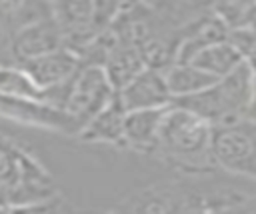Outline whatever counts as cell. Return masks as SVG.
Here are the masks:
<instances>
[{
    "mask_svg": "<svg viewBox=\"0 0 256 214\" xmlns=\"http://www.w3.org/2000/svg\"><path fill=\"white\" fill-rule=\"evenodd\" d=\"M0 94L2 96H12V98L46 100L44 90L16 62H0Z\"/></svg>",
    "mask_w": 256,
    "mask_h": 214,
    "instance_id": "cell-17",
    "label": "cell"
},
{
    "mask_svg": "<svg viewBox=\"0 0 256 214\" xmlns=\"http://www.w3.org/2000/svg\"><path fill=\"white\" fill-rule=\"evenodd\" d=\"M252 92V66L250 60L244 58L232 72L216 78V82H212L208 88L184 98H176L172 102L196 112L212 126H224L250 118Z\"/></svg>",
    "mask_w": 256,
    "mask_h": 214,
    "instance_id": "cell-3",
    "label": "cell"
},
{
    "mask_svg": "<svg viewBox=\"0 0 256 214\" xmlns=\"http://www.w3.org/2000/svg\"><path fill=\"white\" fill-rule=\"evenodd\" d=\"M114 94L116 90L110 84L104 68L100 64L82 62L80 68L72 74V78L66 82L62 110L72 116L82 128V124L90 116H94L102 106H106L114 98Z\"/></svg>",
    "mask_w": 256,
    "mask_h": 214,
    "instance_id": "cell-6",
    "label": "cell"
},
{
    "mask_svg": "<svg viewBox=\"0 0 256 214\" xmlns=\"http://www.w3.org/2000/svg\"><path fill=\"white\" fill-rule=\"evenodd\" d=\"M102 68L110 80V84L114 86V90H120L124 84H128L142 68H146L144 58L140 54V50L132 44L120 42L102 62Z\"/></svg>",
    "mask_w": 256,
    "mask_h": 214,
    "instance_id": "cell-15",
    "label": "cell"
},
{
    "mask_svg": "<svg viewBox=\"0 0 256 214\" xmlns=\"http://www.w3.org/2000/svg\"><path fill=\"white\" fill-rule=\"evenodd\" d=\"M164 74H166V84L172 94V100L196 94L208 88L212 82H216L212 74L204 72L192 62H174L164 70Z\"/></svg>",
    "mask_w": 256,
    "mask_h": 214,
    "instance_id": "cell-16",
    "label": "cell"
},
{
    "mask_svg": "<svg viewBox=\"0 0 256 214\" xmlns=\"http://www.w3.org/2000/svg\"><path fill=\"white\" fill-rule=\"evenodd\" d=\"M46 16H50V0H0V46L2 50L6 52V44L14 32Z\"/></svg>",
    "mask_w": 256,
    "mask_h": 214,
    "instance_id": "cell-13",
    "label": "cell"
},
{
    "mask_svg": "<svg viewBox=\"0 0 256 214\" xmlns=\"http://www.w3.org/2000/svg\"><path fill=\"white\" fill-rule=\"evenodd\" d=\"M0 54H2V56H4V58H6V60H8V62H10V58H8V54H6V52H4V50H2V46H0Z\"/></svg>",
    "mask_w": 256,
    "mask_h": 214,
    "instance_id": "cell-18",
    "label": "cell"
},
{
    "mask_svg": "<svg viewBox=\"0 0 256 214\" xmlns=\"http://www.w3.org/2000/svg\"><path fill=\"white\" fill-rule=\"evenodd\" d=\"M122 0H50V14L56 20L64 46L80 52L116 18Z\"/></svg>",
    "mask_w": 256,
    "mask_h": 214,
    "instance_id": "cell-4",
    "label": "cell"
},
{
    "mask_svg": "<svg viewBox=\"0 0 256 214\" xmlns=\"http://www.w3.org/2000/svg\"><path fill=\"white\" fill-rule=\"evenodd\" d=\"M244 58L246 56L238 50V46L230 38H226V40H218L214 44L204 46L188 62H192L194 66L212 74L214 78H220V76L232 72Z\"/></svg>",
    "mask_w": 256,
    "mask_h": 214,
    "instance_id": "cell-14",
    "label": "cell"
},
{
    "mask_svg": "<svg viewBox=\"0 0 256 214\" xmlns=\"http://www.w3.org/2000/svg\"><path fill=\"white\" fill-rule=\"evenodd\" d=\"M80 64H82V58L66 46L46 52L42 56L30 58L26 62H20V66L42 90L68 82L72 74L80 68Z\"/></svg>",
    "mask_w": 256,
    "mask_h": 214,
    "instance_id": "cell-11",
    "label": "cell"
},
{
    "mask_svg": "<svg viewBox=\"0 0 256 214\" xmlns=\"http://www.w3.org/2000/svg\"><path fill=\"white\" fill-rule=\"evenodd\" d=\"M164 108L128 110L124 116V140L122 150L138 156H154L158 142V128L164 116Z\"/></svg>",
    "mask_w": 256,
    "mask_h": 214,
    "instance_id": "cell-12",
    "label": "cell"
},
{
    "mask_svg": "<svg viewBox=\"0 0 256 214\" xmlns=\"http://www.w3.org/2000/svg\"><path fill=\"white\" fill-rule=\"evenodd\" d=\"M60 188L40 158L0 132V210L56 208Z\"/></svg>",
    "mask_w": 256,
    "mask_h": 214,
    "instance_id": "cell-1",
    "label": "cell"
},
{
    "mask_svg": "<svg viewBox=\"0 0 256 214\" xmlns=\"http://www.w3.org/2000/svg\"><path fill=\"white\" fill-rule=\"evenodd\" d=\"M212 124L196 112L170 102L164 110L154 158L178 170H206L212 162Z\"/></svg>",
    "mask_w": 256,
    "mask_h": 214,
    "instance_id": "cell-2",
    "label": "cell"
},
{
    "mask_svg": "<svg viewBox=\"0 0 256 214\" xmlns=\"http://www.w3.org/2000/svg\"><path fill=\"white\" fill-rule=\"evenodd\" d=\"M116 96L126 112L142 108H164L172 102L164 70L152 66L142 68L128 84L116 90Z\"/></svg>",
    "mask_w": 256,
    "mask_h": 214,
    "instance_id": "cell-9",
    "label": "cell"
},
{
    "mask_svg": "<svg viewBox=\"0 0 256 214\" xmlns=\"http://www.w3.org/2000/svg\"><path fill=\"white\" fill-rule=\"evenodd\" d=\"M64 46V38L62 32L56 24V20L50 16L40 18L24 28H20L18 32H14L6 44V52L10 62H26L30 58L42 56L46 52L58 50Z\"/></svg>",
    "mask_w": 256,
    "mask_h": 214,
    "instance_id": "cell-8",
    "label": "cell"
},
{
    "mask_svg": "<svg viewBox=\"0 0 256 214\" xmlns=\"http://www.w3.org/2000/svg\"><path fill=\"white\" fill-rule=\"evenodd\" d=\"M210 152L216 168L256 180V122L246 118L234 124L212 126Z\"/></svg>",
    "mask_w": 256,
    "mask_h": 214,
    "instance_id": "cell-5",
    "label": "cell"
},
{
    "mask_svg": "<svg viewBox=\"0 0 256 214\" xmlns=\"http://www.w3.org/2000/svg\"><path fill=\"white\" fill-rule=\"evenodd\" d=\"M0 116L22 126L56 132L62 136H76L80 126L62 108L36 98H12L0 94Z\"/></svg>",
    "mask_w": 256,
    "mask_h": 214,
    "instance_id": "cell-7",
    "label": "cell"
},
{
    "mask_svg": "<svg viewBox=\"0 0 256 214\" xmlns=\"http://www.w3.org/2000/svg\"><path fill=\"white\" fill-rule=\"evenodd\" d=\"M130 2H152V0H130Z\"/></svg>",
    "mask_w": 256,
    "mask_h": 214,
    "instance_id": "cell-19",
    "label": "cell"
},
{
    "mask_svg": "<svg viewBox=\"0 0 256 214\" xmlns=\"http://www.w3.org/2000/svg\"><path fill=\"white\" fill-rule=\"evenodd\" d=\"M0 62H8V60H6V58H4L2 54H0Z\"/></svg>",
    "mask_w": 256,
    "mask_h": 214,
    "instance_id": "cell-20",
    "label": "cell"
},
{
    "mask_svg": "<svg viewBox=\"0 0 256 214\" xmlns=\"http://www.w3.org/2000/svg\"><path fill=\"white\" fill-rule=\"evenodd\" d=\"M124 116L126 110L120 104L118 96L102 106L94 116H90L82 128L78 130L76 138L82 144H92V146H112L122 150V140H124Z\"/></svg>",
    "mask_w": 256,
    "mask_h": 214,
    "instance_id": "cell-10",
    "label": "cell"
}]
</instances>
